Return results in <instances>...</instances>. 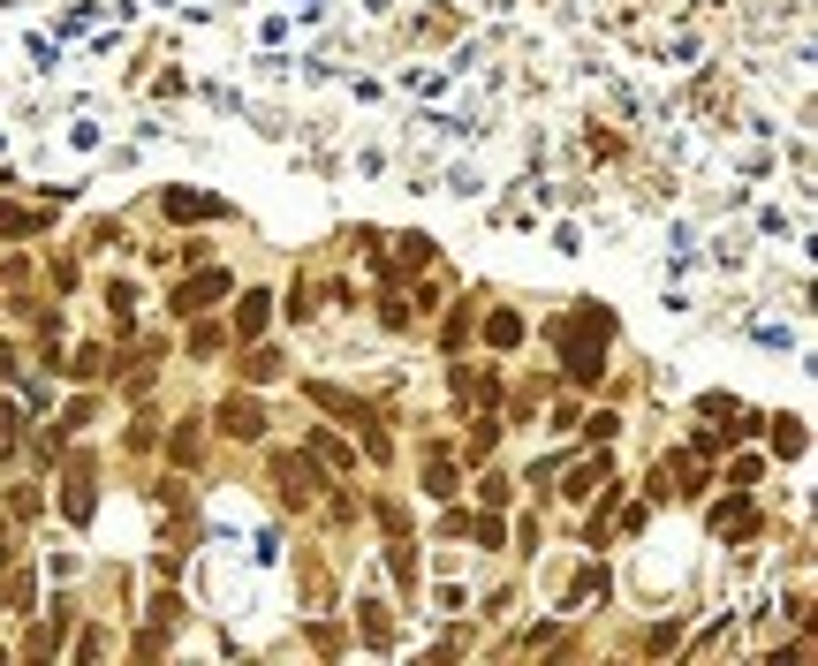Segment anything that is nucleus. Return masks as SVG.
Instances as JSON below:
<instances>
[{"instance_id": "f257e3e1", "label": "nucleus", "mask_w": 818, "mask_h": 666, "mask_svg": "<svg viewBox=\"0 0 818 666\" xmlns=\"http://www.w3.org/2000/svg\"><path fill=\"white\" fill-rule=\"evenodd\" d=\"M273 493H281V507H311L319 500V455H273Z\"/></svg>"}, {"instance_id": "f03ea898", "label": "nucleus", "mask_w": 818, "mask_h": 666, "mask_svg": "<svg viewBox=\"0 0 818 666\" xmlns=\"http://www.w3.org/2000/svg\"><path fill=\"white\" fill-rule=\"evenodd\" d=\"M220 424V440H265V410H259V394H228L213 410Z\"/></svg>"}, {"instance_id": "7ed1b4c3", "label": "nucleus", "mask_w": 818, "mask_h": 666, "mask_svg": "<svg viewBox=\"0 0 818 666\" xmlns=\"http://www.w3.org/2000/svg\"><path fill=\"white\" fill-rule=\"evenodd\" d=\"M228 289H235V281H228V273H213V265H205V273H190V281H174V319H198V311H205V303H220Z\"/></svg>"}, {"instance_id": "20e7f679", "label": "nucleus", "mask_w": 818, "mask_h": 666, "mask_svg": "<svg viewBox=\"0 0 818 666\" xmlns=\"http://www.w3.org/2000/svg\"><path fill=\"white\" fill-rule=\"evenodd\" d=\"M303 394H311V402H319L326 416H342V424H364V432L380 424V416H372V402H356V394H342V386H319V379H311Z\"/></svg>"}, {"instance_id": "39448f33", "label": "nucleus", "mask_w": 818, "mask_h": 666, "mask_svg": "<svg viewBox=\"0 0 818 666\" xmlns=\"http://www.w3.org/2000/svg\"><path fill=\"white\" fill-rule=\"evenodd\" d=\"M160 212H168V220H220V198H198V190H168V198H160Z\"/></svg>"}, {"instance_id": "423d86ee", "label": "nucleus", "mask_w": 818, "mask_h": 666, "mask_svg": "<svg viewBox=\"0 0 818 666\" xmlns=\"http://www.w3.org/2000/svg\"><path fill=\"white\" fill-rule=\"evenodd\" d=\"M61 636H69V606H53V622H39L31 636H23V659H53Z\"/></svg>"}, {"instance_id": "0eeeda50", "label": "nucleus", "mask_w": 818, "mask_h": 666, "mask_svg": "<svg viewBox=\"0 0 818 666\" xmlns=\"http://www.w3.org/2000/svg\"><path fill=\"white\" fill-rule=\"evenodd\" d=\"M265 311H273V295H243V303H235V341H259Z\"/></svg>"}, {"instance_id": "6e6552de", "label": "nucleus", "mask_w": 818, "mask_h": 666, "mask_svg": "<svg viewBox=\"0 0 818 666\" xmlns=\"http://www.w3.org/2000/svg\"><path fill=\"white\" fill-rule=\"evenodd\" d=\"M485 341H493V349H516V341H523V319H516V311H493V319H485Z\"/></svg>"}, {"instance_id": "1a4fd4ad", "label": "nucleus", "mask_w": 818, "mask_h": 666, "mask_svg": "<svg viewBox=\"0 0 818 666\" xmlns=\"http://www.w3.org/2000/svg\"><path fill=\"white\" fill-rule=\"evenodd\" d=\"M311 455L326 462V470H356V455H349V447L334 440V432H311Z\"/></svg>"}, {"instance_id": "9d476101", "label": "nucleus", "mask_w": 818, "mask_h": 666, "mask_svg": "<svg viewBox=\"0 0 818 666\" xmlns=\"http://www.w3.org/2000/svg\"><path fill=\"white\" fill-rule=\"evenodd\" d=\"M425 493H432V500H455V493H463V485H455V462H447V455H432V470H425Z\"/></svg>"}, {"instance_id": "9b49d317", "label": "nucleus", "mask_w": 818, "mask_h": 666, "mask_svg": "<svg viewBox=\"0 0 818 666\" xmlns=\"http://www.w3.org/2000/svg\"><path fill=\"white\" fill-rule=\"evenodd\" d=\"M46 212H23V205H0V235H39Z\"/></svg>"}, {"instance_id": "f8f14e48", "label": "nucleus", "mask_w": 818, "mask_h": 666, "mask_svg": "<svg viewBox=\"0 0 818 666\" xmlns=\"http://www.w3.org/2000/svg\"><path fill=\"white\" fill-rule=\"evenodd\" d=\"M243 379H251V386L281 379V356H273V349H251V356H243Z\"/></svg>"}, {"instance_id": "ddd939ff", "label": "nucleus", "mask_w": 818, "mask_h": 666, "mask_svg": "<svg viewBox=\"0 0 818 666\" xmlns=\"http://www.w3.org/2000/svg\"><path fill=\"white\" fill-rule=\"evenodd\" d=\"M69 515H77V523L91 515V462H77V477H69Z\"/></svg>"}, {"instance_id": "4468645a", "label": "nucleus", "mask_w": 818, "mask_h": 666, "mask_svg": "<svg viewBox=\"0 0 818 666\" xmlns=\"http://www.w3.org/2000/svg\"><path fill=\"white\" fill-rule=\"evenodd\" d=\"M16 440H23V410L0 402V455H16Z\"/></svg>"}, {"instance_id": "2eb2a0df", "label": "nucleus", "mask_w": 818, "mask_h": 666, "mask_svg": "<svg viewBox=\"0 0 818 666\" xmlns=\"http://www.w3.org/2000/svg\"><path fill=\"white\" fill-rule=\"evenodd\" d=\"M402 265H432V235H402Z\"/></svg>"}, {"instance_id": "dca6fc26", "label": "nucleus", "mask_w": 818, "mask_h": 666, "mask_svg": "<svg viewBox=\"0 0 818 666\" xmlns=\"http://www.w3.org/2000/svg\"><path fill=\"white\" fill-rule=\"evenodd\" d=\"M774 447H780V455H796V447H804V432H796V416H780V424H774Z\"/></svg>"}, {"instance_id": "f3484780", "label": "nucleus", "mask_w": 818, "mask_h": 666, "mask_svg": "<svg viewBox=\"0 0 818 666\" xmlns=\"http://www.w3.org/2000/svg\"><path fill=\"white\" fill-rule=\"evenodd\" d=\"M713 523H728V531H750V507H743V500H728V507H713Z\"/></svg>"}, {"instance_id": "a211bd4d", "label": "nucleus", "mask_w": 818, "mask_h": 666, "mask_svg": "<svg viewBox=\"0 0 818 666\" xmlns=\"http://www.w3.org/2000/svg\"><path fill=\"white\" fill-rule=\"evenodd\" d=\"M168 455H174V462H198V432H190V424H182V432L168 440Z\"/></svg>"}, {"instance_id": "6ab92c4d", "label": "nucleus", "mask_w": 818, "mask_h": 666, "mask_svg": "<svg viewBox=\"0 0 818 666\" xmlns=\"http://www.w3.org/2000/svg\"><path fill=\"white\" fill-rule=\"evenodd\" d=\"M190 349H198V356H213V349H228V333H220V326H198V333H190Z\"/></svg>"}]
</instances>
